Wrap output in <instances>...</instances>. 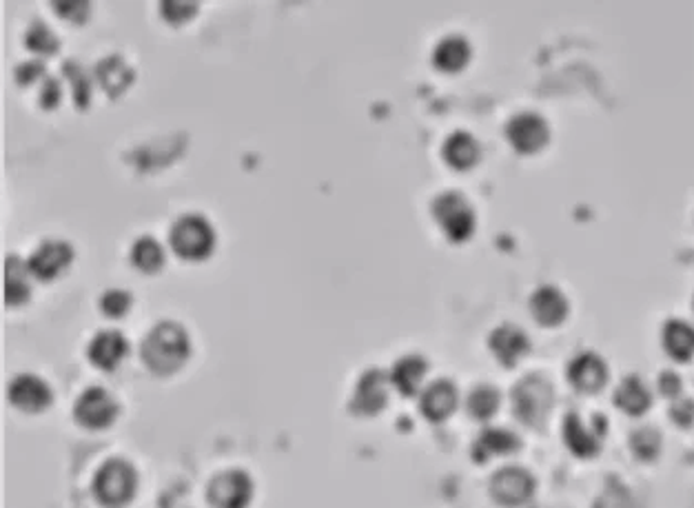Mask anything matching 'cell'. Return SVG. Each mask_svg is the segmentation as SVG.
<instances>
[{"label":"cell","instance_id":"cell-38","mask_svg":"<svg viewBox=\"0 0 694 508\" xmlns=\"http://www.w3.org/2000/svg\"><path fill=\"white\" fill-rule=\"evenodd\" d=\"M40 100L45 107H56L60 100V85L56 78H47L43 83V91H40Z\"/></svg>","mask_w":694,"mask_h":508},{"label":"cell","instance_id":"cell-30","mask_svg":"<svg viewBox=\"0 0 694 508\" xmlns=\"http://www.w3.org/2000/svg\"><path fill=\"white\" fill-rule=\"evenodd\" d=\"M27 47L38 54H54L58 49V38L45 23L36 20L27 32Z\"/></svg>","mask_w":694,"mask_h":508},{"label":"cell","instance_id":"cell-8","mask_svg":"<svg viewBox=\"0 0 694 508\" xmlns=\"http://www.w3.org/2000/svg\"><path fill=\"white\" fill-rule=\"evenodd\" d=\"M386 402H389V378L384 371H364L351 398V411L357 415H375L384 409Z\"/></svg>","mask_w":694,"mask_h":508},{"label":"cell","instance_id":"cell-25","mask_svg":"<svg viewBox=\"0 0 694 508\" xmlns=\"http://www.w3.org/2000/svg\"><path fill=\"white\" fill-rule=\"evenodd\" d=\"M564 438L568 442L570 449L579 455L595 453L597 446H599V435H597V431L586 426V422L577 413H568V418H566Z\"/></svg>","mask_w":694,"mask_h":508},{"label":"cell","instance_id":"cell-24","mask_svg":"<svg viewBox=\"0 0 694 508\" xmlns=\"http://www.w3.org/2000/svg\"><path fill=\"white\" fill-rule=\"evenodd\" d=\"M29 264H25L20 258L9 256L5 260V300L9 304H23L29 298L32 289H29L27 280Z\"/></svg>","mask_w":694,"mask_h":508},{"label":"cell","instance_id":"cell-5","mask_svg":"<svg viewBox=\"0 0 694 508\" xmlns=\"http://www.w3.org/2000/svg\"><path fill=\"white\" fill-rule=\"evenodd\" d=\"M433 216L453 240H464L475 229V209L459 191H442L433 200Z\"/></svg>","mask_w":694,"mask_h":508},{"label":"cell","instance_id":"cell-29","mask_svg":"<svg viewBox=\"0 0 694 508\" xmlns=\"http://www.w3.org/2000/svg\"><path fill=\"white\" fill-rule=\"evenodd\" d=\"M630 446L639 457H646V460L648 457H655L659 453L661 446L659 431L652 429V426H641V429H637L635 433L630 435Z\"/></svg>","mask_w":694,"mask_h":508},{"label":"cell","instance_id":"cell-39","mask_svg":"<svg viewBox=\"0 0 694 508\" xmlns=\"http://www.w3.org/2000/svg\"><path fill=\"white\" fill-rule=\"evenodd\" d=\"M54 7L58 9L63 16L74 18V20H83L87 16V12H89V5L87 3H56Z\"/></svg>","mask_w":694,"mask_h":508},{"label":"cell","instance_id":"cell-16","mask_svg":"<svg viewBox=\"0 0 694 508\" xmlns=\"http://www.w3.org/2000/svg\"><path fill=\"white\" fill-rule=\"evenodd\" d=\"M530 311L544 324H557L568 311V298L555 284H542L530 296Z\"/></svg>","mask_w":694,"mask_h":508},{"label":"cell","instance_id":"cell-21","mask_svg":"<svg viewBox=\"0 0 694 508\" xmlns=\"http://www.w3.org/2000/svg\"><path fill=\"white\" fill-rule=\"evenodd\" d=\"M663 347L675 358H690L694 353V327L683 318H670L663 324Z\"/></svg>","mask_w":694,"mask_h":508},{"label":"cell","instance_id":"cell-26","mask_svg":"<svg viewBox=\"0 0 694 508\" xmlns=\"http://www.w3.org/2000/svg\"><path fill=\"white\" fill-rule=\"evenodd\" d=\"M96 69H98V80L109 94H120L134 80V71L120 56H109V58L100 60Z\"/></svg>","mask_w":694,"mask_h":508},{"label":"cell","instance_id":"cell-9","mask_svg":"<svg viewBox=\"0 0 694 508\" xmlns=\"http://www.w3.org/2000/svg\"><path fill=\"white\" fill-rule=\"evenodd\" d=\"M535 491V477L522 466H504L491 477V495L499 504L517 506Z\"/></svg>","mask_w":694,"mask_h":508},{"label":"cell","instance_id":"cell-7","mask_svg":"<svg viewBox=\"0 0 694 508\" xmlns=\"http://www.w3.org/2000/svg\"><path fill=\"white\" fill-rule=\"evenodd\" d=\"M74 415L87 429H105L118 415V404L111 398L109 391L100 386H91L76 400Z\"/></svg>","mask_w":694,"mask_h":508},{"label":"cell","instance_id":"cell-19","mask_svg":"<svg viewBox=\"0 0 694 508\" xmlns=\"http://www.w3.org/2000/svg\"><path fill=\"white\" fill-rule=\"evenodd\" d=\"M519 446V438L513 431L502 429V426H493V429H484L479 438L473 444L475 460L484 462L491 455H502L508 451H515Z\"/></svg>","mask_w":694,"mask_h":508},{"label":"cell","instance_id":"cell-36","mask_svg":"<svg viewBox=\"0 0 694 508\" xmlns=\"http://www.w3.org/2000/svg\"><path fill=\"white\" fill-rule=\"evenodd\" d=\"M43 71H45V67H43V63H40V60H27V63H23L16 69V80L20 85H29V83H34L38 76H43Z\"/></svg>","mask_w":694,"mask_h":508},{"label":"cell","instance_id":"cell-11","mask_svg":"<svg viewBox=\"0 0 694 508\" xmlns=\"http://www.w3.org/2000/svg\"><path fill=\"white\" fill-rule=\"evenodd\" d=\"M71 258H74V249L69 242L63 240H47L43 242L29 258V271L40 280H51L58 276L63 269L69 267Z\"/></svg>","mask_w":694,"mask_h":508},{"label":"cell","instance_id":"cell-17","mask_svg":"<svg viewBox=\"0 0 694 508\" xmlns=\"http://www.w3.org/2000/svg\"><path fill=\"white\" fill-rule=\"evenodd\" d=\"M488 344H491L493 353L497 355L504 364H515L530 347L528 335L524 333V329H519L517 324L510 322L499 324L491 333Z\"/></svg>","mask_w":694,"mask_h":508},{"label":"cell","instance_id":"cell-34","mask_svg":"<svg viewBox=\"0 0 694 508\" xmlns=\"http://www.w3.org/2000/svg\"><path fill=\"white\" fill-rule=\"evenodd\" d=\"M198 9L196 3H180V0H167L162 3V14L169 20H185Z\"/></svg>","mask_w":694,"mask_h":508},{"label":"cell","instance_id":"cell-15","mask_svg":"<svg viewBox=\"0 0 694 508\" xmlns=\"http://www.w3.org/2000/svg\"><path fill=\"white\" fill-rule=\"evenodd\" d=\"M457 406V389L451 380H435L424 389L420 409L428 420L442 422L455 411Z\"/></svg>","mask_w":694,"mask_h":508},{"label":"cell","instance_id":"cell-22","mask_svg":"<svg viewBox=\"0 0 694 508\" xmlns=\"http://www.w3.org/2000/svg\"><path fill=\"white\" fill-rule=\"evenodd\" d=\"M444 158L448 160V165L457 167V169H466L471 167L475 160L479 158V145L475 140L473 134L468 131H453L446 140H444Z\"/></svg>","mask_w":694,"mask_h":508},{"label":"cell","instance_id":"cell-28","mask_svg":"<svg viewBox=\"0 0 694 508\" xmlns=\"http://www.w3.org/2000/svg\"><path fill=\"white\" fill-rule=\"evenodd\" d=\"M468 413L479 420H486L497 411L499 406V391L491 384H479L468 393L466 400Z\"/></svg>","mask_w":694,"mask_h":508},{"label":"cell","instance_id":"cell-23","mask_svg":"<svg viewBox=\"0 0 694 508\" xmlns=\"http://www.w3.org/2000/svg\"><path fill=\"white\" fill-rule=\"evenodd\" d=\"M615 402L626 411V413H644L650 406V389L639 375H626L615 391Z\"/></svg>","mask_w":694,"mask_h":508},{"label":"cell","instance_id":"cell-3","mask_svg":"<svg viewBox=\"0 0 694 508\" xmlns=\"http://www.w3.org/2000/svg\"><path fill=\"white\" fill-rule=\"evenodd\" d=\"M171 245L185 258H204L216 245V231L200 213H185L171 227Z\"/></svg>","mask_w":694,"mask_h":508},{"label":"cell","instance_id":"cell-1","mask_svg":"<svg viewBox=\"0 0 694 508\" xmlns=\"http://www.w3.org/2000/svg\"><path fill=\"white\" fill-rule=\"evenodd\" d=\"M140 351L142 360L153 373L169 375L187 362L189 353H191V342H189V335L182 324L165 320L147 333Z\"/></svg>","mask_w":694,"mask_h":508},{"label":"cell","instance_id":"cell-18","mask_svg":"<svg viewBox=\"0 0 694 508\" xmlns=\"http://www.w3.org/2000/svg\"><path fill=\"white\" fill-rule=\"evenodd\" d=\"M426 369L428 364L422 355L408 353L393 364L391 382L402 395H413L417 389H420Z\"/></svg>","mask_w":694,"mask_h":508},{"label":"cell","instance_id":"cell-32","mask_svg":"<svg viewBox=\"0 0 694 508\" xmlns=\"http://www.w3.org/2000/svg\"><path fill=\"white\" fill-rule=\"evenodd\" d=\"M129 307H131V296L129 291H125V289H109V291L100 298V309L111 318L125 316Z\"/></svg>","mask_w":694,"mask_h":508},{"label":"cell","instance_id":"cell-12","mask_svg":"<svg viewBox=\"0 0 694 508\" xmlns=\"http://www.w3.org/2000/svg\"><path fill=\"white\" fill-rule=\"evenodd\" d=\"M9 400L14 406L27 413H38L51 404V389L43 378L34 373H23L9 384Z\"/></svg>","mask_w":694,"mask_h":508},{"label":"cell","instance_id":"cell-20","mask_svg":"<svg viewBox=\"0 0 694 508\" xmlns=\"http://www.w3.org/2000/svg\"><path fill=\"white\" fill-rule=\"evenodd\" d=\"M471 58V43L464 38L462 34H448L444 36L440 43L433 49V60L437 67L446 71L462 69Z\"/></svg>","mask_w":694,"mask_h":508},{"label":"cell","instance_id":"cell-14","mask_svg":"<svg viewBox=\"0 0 694 508\" xmlns=\"http://www.w3.org/2000/svg\"><path fill=\"white\" fill-rule=\"evenodd\" d=\"M127 351H129V342H127L125 335L114 331V329H107V331L94 335L89 349H87V355H89V360L98 369L111 371L118 367L120 360L127 355Z\"/></svg>","mask_w":694,"mask_h":508},{"label":"cell","instance_id":"cell-35","mask_svg":"<svg viewBox=\"0 0 694 508\" xmlns=\"http://www.w3.org/2000/svg\"><path fill=\"white\" fill-rule=\"evenodd\" d=\"M670 413H672V418L679 422V424H692L694 422V400L692 398L675 400Z\"/></svg>","mask_w":694,"mask_h":508},{"label":"cell","instance_id":"cell-37","mask_svg":"<svg viewBox=\"0 0 694 508\" xmlns=\"http://www.w3.org/2000/svg\"><path fill=\"white\" fill-rule=\"evenodd\" d=\"M659 389L666 395H672V398H675L679 391H681V378H679L675 371H670V369L661 371V375H659Z\"/></svg>","mask_w":694,"mask_h":508},{"label":"cell","instance_id":"cell-4","mask_svg":"<svg viewBox=\"0 0 694 508\" xmlns=\"http://www.w3.org/2000/svg\"><path fill=\"white\" fill-rule=\"evenodd\" d=\"M553 404V386L539 373L519 380L513 389V409L526 424H539Z\"/></svg>","mask_w":694,"mask_h":508},{"label":"cell","instance_id":"cell-33","mask_svg":"<svg viewBox=\"0 0 694 508\" xmlns=\"http://www.w3.org/2000/svg\"><path fill=\"white\" fill-rule=\"evenodd\" d=\"M63 69H65V76H69L71 78V85H74L76 103H78L80 107H85L87 103H89V94H91L89 78H87L85 71L80 69L76 63H65Z\"/></svg>","mask_w":694,"mask_h":508},{"label":"cell","instance_id":"cell-6","mask_svg":"<svg viewBox=\"0 0 694 508\" xmlns=\"http://www.w3.org/2000/svg\"><path fill=\"white\" fill-rule=\"evenodd\" d=\"M207 497L213 508H247L253 500V480L244 471H222L209 482Z\"/></svg>","mask_w":694,"mask_h":508},{"label":"cell","instance_id":"cell-13","mask_svg":"<svg viewBox=\"0 0 694 508\" xmlns=\"http://www.w3.org/2000/svg\"><path fill=\"white\" fill-rule=\"evenodd\" d=\"M568 378L577 389L597 391L599 386H604L606 378H608V367H606L601 355L593 353V351H581L570 360Z\"/></svg>","mask_w":694,"mask_h":508},{"label":"cell","instance_id":"cell-10","mask_svg":"<svg viewBox=\"0 0 694 508\" xmlns=\"http://www.w3.org/2000/svg\"><path fill=\"white\" fill-rule=\"evenodd\" d=\"M548 120L537 111H519L506 125V136L517 149L535 151L548 140Z\"/></svg>","mask_w":694,"mask_h":508},{"label":"cell","instance_id":"cell-27","mask_svg":"<svg viewBox=\"0 0 694 508\" xmlns=\"http://www.w3.org/2000/svg\"><path fill=\"white\" fill-rule=\"evenodd\" d=\"M131 260L136 267H140L142 271H158L165 262V249L160 242L151 236H142L134 242L131 249Z\"/></svg>","mask_w":694,"mask_h":508},{"label":"cell","instance_id":"cell-31","mask_svg":"<svg viewBox=\"0 0 694 508\" xmlns=\"http://www.w3.org/2000/svg\"><path fill=\"white\" fill-rule=\"evenodd\" d=\"M595 508H637V500L626 486L610 484L606 486V491L599 495Z\"/></svg>","mask_w":694,"mask_h":508},{"label":"cell","instance_id":"cell-2","mask_svg":"<svg viewBox=\"0 0 694 508\" xmlns=\"http://www.w3.org/2000/svg\"><path fill=\"white\" fill-rule=\"evenodd\" d=\"M138 489L136 469L122 457L107 460L94 480V495L102 506L122 508L134 500Z\"/></svg>","mask_w":694,"mask_h":508}]
</instances>
